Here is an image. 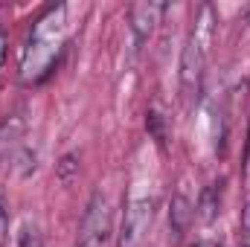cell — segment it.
Masks as SVG:
<instances>
[{
  "label": "cell",
  "instance_id": "obj_12",
  "mask_svg": "<svg viewBox=\"0 0 250 247\" xmlns=\"http://www.w3.org/2000/svg\"><path fill=\"white\" fill-rule=\"evenodd\" d=\"M18 247H44L41 230L35 224H23L21 227V236H18Z\"/></svg>",
  "mask_w": 250,
  "mask_h": 247
},
{
  "label": "cell",
  "instance_id": "obj_11",
  "mask_svg": "<svg viewBox=\"0 0 250 247\" xmlns=\"http://www.w3.org/2000/svg\"><path fill=\"white\" fill-rule=\"evenodd\" d=\"M79 169H82V160H79V154H64L62 160L56 163V178L62 181V184H73L76 178H79Z\"/></svg>",
  "mask_w": 250,
  "mask_h": 247
},
{
  "label": "cell",
  "instance_id": "obj_15",
  "mask_svg": "<svg viewBox=\"0 0 250 247\" xmlns=\"http://www.w3.org/2000/svg\"><path fill=\"white\" fill-rule=\"evenodd\" d=\"M6 50H9V38L0 32V67H3V62H6Z\"/></svg>",
  "mask_w": 250,
  "mask_h": 247
},
{
  "label": "cell",
  "instance_id": "obj_6",
  "mask_svg": "<svg viewBox=\"0 0 250 247\" xmlns=\"http://www.w3.org/2000/svg\"><path fill=\"white\" fill-rule=\"evenodd\" d=\"M192 218H195V206H192V201H189L187 195L178 192V195L172 198V204H169V227H172L175 239H184V233L189 230Z\"/></svg>",
  "mask_w": 250,
  "mask_h": 247
},
{
  "label": "cell",
  "instance_id": "obj_1",
  "mask_svg": "<svg viewBox=\"0 0 250 247\" xmlns=\"http://www.w3.org/2000/svg\"><path fill=\"white\" fill-rule=\"evenodd\" d=\"M64 15H67V6H56L35 23L32 35H29V47L23 53V79L26 82L50 73L56 53L64 44Z\"/></svg>",
  "mask_w": 250,
  "mask_h": 247
},
{
  "label": "cell",
  "instance_id": "obj_16",
  "mask_svg": "<svg viewBox=\"0 0 250 247\" xmlns=\"http://www.w3.org/2000/svg\"><path fill=\"white\" fill-rule=\"evenodd\" d=\"M242 227H245V233L250 236V201H248V206H245V212H242Z\"/></svg>",
  "mask_w": 250,
  "mask_h": 247
},
{
  "label": "cell",
  "instance_id": "obj_17",
  "mask_svg": "<svg viewBox=\"0 0 250 247\" xmlns=\"http://www.w3.org/2000/svg\"><path fill=\"white\" fill-rule=\"evenodd\" d=\"M242 18H245V23H250V3L245 6V12H242Z\"/></svg>",
  "mask_w": 250,
  "mask_h": 247
},
{
  "label": "cell",
  "instance_id": "obj_13",
  "mask_svg": "<svg viewBox=\"0 0 250 247\" xmlns=\"http://www.w3.org/2000/svg\"><path fill=\"white\" fill-rule=\"evenodd\" d=\"M146 128H148V134L157 140V145H166V128H163V117H160L157 111H148V117H146Z\"/></svg>",
  "mask_w": 250,
  "mask_h": 247
},
{
  "label": "cell",
  "instance_id": "obj_9",
  "mask_svg": "<svg viewBox=\"0 0 250 247\" xmlns=\"http://www.w3.org/2000/svg\"><path fill=\"white\" fill-rule=\"evenodd\" d=\"M21 134H23V120L21 117H9L0 125V157H6V151H12L18 145Z\"/></svg>",
  "mask_w": 250,
  "mask_h": 247
},
{
  "label": "cell",
  "instance_id": "obj_10",
  "mask_svg": "<svg viewBox=\"0 0 250 247\" xmlns=\"http://www.w3.org/2000/svg\"><path fill=\"white\" fill-rule=\"evenodd\" d=\"M35 169H38V151L32 145H21L15 151V172H18V178H29Z\"/></svg>",
  "mask_w": 250,
  "mask_h": 247
},
{
  "label": "cell",
  "instance_id": "obj_3",
  "mask_svg": "<svg viewBox=\"0 0 250 247\" xmlns=\"http://www.w3.org/2000/svg\"><path fill=\"white\" fill-rule=\"evenodd\" d=\"M154 218V201L151 198H134L125 209L123 233H120V247H140Z\"/></svg>",
  "mask_w": 250,
  "mask_h": 247
},
{
  "label": "cell",
  "instance_id": "obj_8",
  "mask_svg": "<svg viewBox=\"0 0 250 247\" xmlns=\"http://www.w3.org/2000/svg\"><path fill=\"white\" fill-rule=\"evenodd\" d=\"M218 186H207L198 198V206H195V215L204 221V224H212L218 218Z\"/></svg>",
  "mask_w": 250,
  "mask_h": 247
},
{
  "label": "cell",
  "instance_id": "obj_5",
  "mask_svg": "<svg viewBox=\"0 0 250 247\" xmlns=\"http://www.w3.org/2000/svg\"><path fill=\"white\" fill-rule=\"evenodd\" d=\"M201 67H204V53L198 50V44L189 38L184 53H181V90L192 96L201 84Z\"/></svg>",
  "mask_w": 250,
  "mask_h": 247
},
{
  "label": "cell",
  "instance_id": "obj_14",
  "mask_svg": "<svg viewBox=\"0 0 250 247\" xmlns=\"http://www.w3.org/2000/svg\"><path fill=\"white\" fill-rule=\"evenodd\" d=\"M6 236H9V204L0 195V247L6 245Z\"/></svg>",
  "mask_w": 250,
  "mask_h": 247
},
{
  "label": "cell",
  "instance_id": "obj_18",
  "mask_svg": "<svg viewBox=\"0 0 250 247\" xmlns=\"http://www.w3.org/2000/svg\"><path fill=\"white\" fill-rule=\"evenodd\" d=\"M192 247H218L215 242H198V245H192Z\"/></svg>",
  "mask_w": 250,
  "mask_h": 247
},
{
  "label": "cell",
  "instance_id": "obj_4",
  "mask_svg": "<svg viewBox=\"0 0 250 247\" xmlns=\"http://www.w3.org/2000/svg\"><path fill=\"white\" fill-rule=\"evenodd\" d=\"M163 9H166L163 3H134L131 6V32H134V47L137 50L151 38L154 26L160 23Z\"/></svg>",
  "mask_w": 250,
  "mask_h": 247
},
{
  "label": "cell",
  "instance_id": "obj_2",
  "mask_svg": "<svg viewBox=\"0 0 250 247\" xmlns=\"http://www.w3.org/2000/svg\"><path fill=\"white\" fill-rule=\"evenodd\" d=\"M108 236H111V201L102 192H93L82 218V233L76 247H105Z\"/></svg>",
  "mask_w": 250,
  "mask_h": 247
},
{
  "label": "cell",
  "instance_id": "obj_7",
  "mask_svg": "<svg viewBox=\"0 0 250 247\" xmlns=\"http://www.w3.org/2000/svg\"><path fill=\"white\" fill-rule=\"evenodd\" d=\"M215 23V12H212V6H201V12H198V18H195V29H192V41L198 44V50L207 56V50H209V41H212V26Z\"/></svg>",
  "mask_w": 250,
  "mask_h": 247
}]
</instances>
